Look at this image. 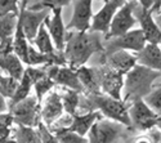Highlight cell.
I'll return each instance as SVG.
<instances>
[{
	"instance_id": "cell-12",
	"label": "cell",
	"mask_w": 161,
	"mask_h": 143,
	"mask_svg": "<svg viewBox=\"0 0 161 143\" xmlns=\"http://www.w3.org/2000/svg\"><path fill=\"white\" fill-rule=\"evenodd\" d=\"M45 69L47 76L50 80L54 81V84L61 85L66 89L75 90L77 93L84 92V88L77 77L76 70L69 66H48Z\"/></svg>"
},
{
	"instance_id": "cell-36",
	"label": "cell",
	"mask_w": 161,
	"mask_h": 143,
	"mask_svg": "<svg viewBox=\"0 0 161 143\" xmlns=\"http://www.w3.org/2000/svg\"><path fill=\"white\" fill-rule=\"evenodd\" d=\"M153 19H155V22L157 23L158 27L161 29V9H160V10L156 13V16H155V18H153Z\"/></svg>"
},
{
	"instance_id": "cell-26",
	"label": "cell",
	"mask_w": 161,
	"mask_h": 143,
	"mask_svg": "<svg viewBox=\"0 0 161 143\" xmlns=\"http://www.w3.org/2000/svg\"><path fill=\"white\" fill-rule=\"evenodd\" d=\"M17 143H42L40 134L36 128H29V126H17L14 129L13 134Z\"/></svg>"
},
{
	"instance_id": "cell-3",
	"label": "cell",
	"mask_w": 161,
	"mask_h": 143,
	"mask_svg": "<svg viewBox=\"0 0 161 143\" xmlns=\"http://www.w3.org/2000/svg\"><path fill=\"white\" fill-rule=\"evenodd\" d=\"M84 110L99 111L103 118L116 121L125 128H131L129 119V107L124 101H119L106 94H89L84 102L80 101V106Z\"/></svg>"
},
{
	"instance_id": "cell-19",
	"label": "cell",
	"mask_w": 161,
	"mask_h": 143,
	"mask_svg": "<svg viewBox=\"0 0 161 143\" xmlns=\"http://www.w3.org/2000/svg\"><path fill=\"white\" fill-rule=\"evenodd\" d=\"M77 77L84 90L89 94H102L101 90V67L81 66L76 70Z\"/></svg>"
},
{
	"instance_id": "cell-5",
	"label": "cell",
	"mask_w": 161,
	"mask_h": 143,
	"mask_svg": "<svg viewBox=\"0 0 161 143\" xmlns=\"http://www.w3.org/2000/svg\"><path fill=\"white\" fill-rule=\"evenodd\" d=\"M147 44L144 35L141 29L131 30L123 36H119L111 40H103V56H108L117 50L134 52V54L139 53Z\"/></svg>"
},
{
	"instance_id": "cell-4",
	"label": "cell",
	"mask_w": 161,
	"mask_h": 143,
	"mask_svg": "<svg viewBox=\"0 0 161 143\" xmlns=\"http://www.w3.org/2000/svg\"><path fill=\"white\" fill-rule=\"evenodd\" d=\"M14 124L19 126L36 128L40 123V102L35 96H29L23 101L9 106Z\"/></svg>"
},
{
	"instance_id": "cell-30",
	"label": "cell",
	"mask_w": 161,
	"mask_h": 143,
	"mask_svg": "<svg viewBox=\"0 0 161 143\" xmlns=\"http://www.w3.org/2000/svg\"><path fill=\"white\" fill-rule=\"evenodd\" d=\"M143 101L152 111H155L160 116L161 115V85L153 86L151 93L148 96H146Z\"/></svg>"
},
{
	"instance_id": "cell-22",
	"label": "cell",
	"mask_w": 161,
	"mask_h": 143,
	"mask_svg": "<svg viewBox=\"0 0 161 143\" xmlns=\"http://www.w3.org/2000/svg\"><path fill=\"white\" fill-rule=\"evenodd\" d=\"M32 43H34V47L43 54L52 56V54L57 53V49H56L54 44H53L52 37H50V35L45 27V22L40 26V29H39L35 39L32 40Z\"/></svg>"
},
{
	"instance_id": "cell-7",
	"label": "cell",
	"mask_w": 161,
	"mask_h": 143,
	"mask_svg": "<svg viewBox=\"0 0 161 143\" xmlns=\"http://www.w3.org/2000/svg\"><path fill=\"white\" fill-rule=\"evenodd\" d=\"M124 130V125L108 119H101L89 130L88 143H114Z\"/></svg>"
},
{
	"instance_id": "cell-8",
	"label": "cell",
	"mask_w": 161,
	"mask_h": 143,
	"mask_svg": "<svg viewBox=\"0 0 161 143\" xmlns=\"http://www.w3.org/2000/svg\"><path fill=\"white\" fill-rule=\"evenodd\" d=\"M129 119L131 128L144 132L156 126L158 115L146 105L143 99L134 101L129 107Z\"/></svg>"
},
{
	"instance_id": "cell-6",
	"label": "cell",
	"mask_w": 161,
	"mask_h": 143,
	"mask_svg": "<svg viewBox=\"0 0 161 143\" xmlns=\"http://www.w3.org/2000/svg\"><path fill=\"white\" fill-rule=\"evenodd\" d=\"M134 7H136V2H125L124 5L116 12V14L114 16V19L111 22L108 32H107L106 36H103L104 41L123 36L126 32L133 30V27L137 23V18L134 17V13H133Z\"/></svg>"
},
{
	"instance_id": "cell-10",
	"label": "cell",
	"mask_w": 161,
	"mask_h": 143,
	"mask_svg": "<svg viewBox=\"0 0 161 143\" xmlns=\"http://www.w3.org/2000/svg\"><path fill=\"white\" fill-rule=\"evenodd\" d=\"M124 3L125 2H123V0H107V2H104L103 7L96 14H93L89 31L106 36L110 30L114 16L116 14V12L124 5Z\"/></svg>"
},
{
	"instance_id": "cell-35",
	"label": "cell",
	"mask_w": 161,
	"mask_h": 143,
	"mask_svg": "<svg viewBox=\"0 0 161 143\" xmlns=\"http://www.w3.org/2000/svg\"><path fill=\"white\" fill-rule=\"evenodd\" d=\"M133 143H152V140L148 138V137H139V138H137L136 140H134Z\"/></svg>"
},
{
	"instance_id": "cell-29",
	"label": "cell",
	"mask_w": 161,
	"mask_h": 143,
	"mask_svg": "<svg viewBox=\"0 0 161 143\" xmlns=\"http://www.w3.org/2000/svg\"><path fill=\"white\" fill-rule=\"evenodd\" d=\"M18 84L19 81L13 79L12 76H8V75H3L0 72V90H2V96L5 97V98H10L14 96L16 90L18 88Z\"/></svg>"
},
{
	"instance_id": "cell-9",
	"label": "cell",
	"mask_w": 161,
	"mask_h": 143,
	"mask_svg": "<svg viewBox=\"0 0 161 143\" xmlns=\"http://www.w3.org/2000/svg\"><path fill=\"white\" fill-rule=\"evenodd\" d=\"M52 14L50 10H27L26 9V2L19 3V13H18V21L22 26V30L25 32V36L27 37L29 41H32L40 26H42L45 19Z\"/></svg>"
},
{
	"instance_id": "cell-25",
	"label": "cell",
	"mask_w": 161,
	"mask_h": 143,
	"mask_svg": "<svg viewBox=\"0 0 161 143\" xmlns=\"http://www.w3.org/2000/svg\"><path fill=\"white\" fill-rule=\"evenodd\" d=\"M17 22L18 14H16V13L0 16V41H4L7 39H12L14 36Z\"/></svg>"
},
{
	"instance_id": "cell-34",
	"label": "cell",
	"mask_w": 161,
	"mask_h": 143,
	"mask_svg": "<svg viewBox=\"0 0 161 143\" xmlns=\"http://www.w3.org/2000/svg\"><path fill=\"white\" fill-rule=\"evenodd\" d=\"M8 110H9V105H8V102H7V98L0 94V113L8 112Z\"/></svg>"
},
{
	"instance_id": "cell-17",
	"label": "cell",
	"mask_w": 161,
	"mask_h": 143,
	"mask_svg": "<svg viewBox=\"0 0 161 143\" xmlns=\"http://www.w3.org/2000/svg\"><path fill=\"white\" fill-rule=\"evenodd\" d=\"M103 66L108 67L114 71H117L120 74H128L134 66L137 64V57L136 54L130 53L126 50H117L108 56H103Z\"/></svg>"
},
{
	"instance_id": "cell-16",
	"label": "cell",
	"mask_w": 161,
	"mask_h": 143,
	"mask_svg": "<svg viewBox=\"0 0 161 143\" xmlns=\"http://www.w3.org/2000/svg\"><path fill=\"white\" fill-rule=\"evenodd\" d=\"M45 27L52 37L57 52L63 53L66 44V26L62 18V8L52 10V14L45 19Z\"/></svg>"
},
{
	"instance_id": "cell-18",
	"label": "cell",
	"mask_w": 161,
	"mask_h": 143,
	"mask_svg": "<svg viewBox=\"0 0 161 143\" xmlns=\"http://www.w3.org/2000/svg\"><path fill=\"white\" fill-rule=\"evenodd\" d=\"M101 119H103V116L99 111H89L81 115L76 113L71 118L70 124L66 125V128L81 137H86L92 126Z\"/></svg>"
},
{
	"instance_id": "cell-28",
	"label": "cell",
	"mask_w": 161,
	"mask_h": 143,
	"mask_svg": "<svg viewBox=\"0 0 161 143\" xmlns=\"http://www.w3.org/2000/svg\"><path fill=\"white\" fill-rule=\"evenodd\" d=\"M54 81L50 80L48 76L45 77H42V79H39L37 81H35L34 84V89H35V97L37 98V101L42 103L43 99L52 92V89L54 88Z\"/></svg>"
},
{
	"instance_id": "cell-32",
	"label": "cell",
	"mask_w": 161,
	"mask_h": 143,
	"mask_svg": "<svg viewBox=\"0 0 161 143\" xmlns=\"http://www.w3.org/2000/svg\"><path fill=\"white\" fill-rule=\"evenodd\" d=\"M36 129L39 130V134H40V139H42V143H58L56 135L53 134V132L50 129L44 125L42 121H40L36 126Z\"/></svg>"
},
{
	"instance_id": "cell-11",
	"label": "cell",
	"mask_w": 161,
	"mask_h": 143,
	"mask_svg": "<svg viewBox=\"0 0 161 143\" xmlns=\"http://www.w3.org/2000/svg\"><path fill=\"white\" fill-rule=\"evenodd\" d=\"M133 13H134V17L137 18V22H139L141 25V30L144 35L147 44L160 45L161 44V29L155 22L152 13L147 9H143L138 4V2H136V7H134Z\"/></svg>"
},
{
	"instance_id": "cell-15",
	"label": "cell",
	"mask_w": 161,
	"mask_h": 143,
	"mask_svg": "<svg viewBox=\"0 0 161 143\" xmlns=\"http://www.w3.org/2000/svg\"><path fill=\"white\" fill-rule=\"evenodd\" d=\"M124 75L106 66L101 67V90L102 94L123 101Z\"/></svg>"
},
{
	"instance_id": "cell-40",
	"label": "cell",
	"mask_w": 161,
	"mask_h": 143,
	"mask_svg": "<svg viewBox=\"0 0 161 143\" xmlns=\"http://www.w3.org/2000/svg\"><path fill=\"white\" fill-rule=\"evenodd\" d=\"M0 94H2V90H0Z\"/></svg>"
},
{
	"instance_id": "cell-27",
	"label": "cell",
	"mask_w": 161,
	"mask_h": 143,
	"mask_svg": "<svg viewBox=\"0 0 161 143\" xmlns=\"http://www.w3.org/2000/svg\"><path fill=\"white\" fill-rule=\"evenodd\" d=\"M50 130L56 135L58 143H88L86 137L79 135L75 132H71L70 129H67L66 126L57 128V129H50Z\"/></svg>"
},
{
	"instance_id": "cell-24",
	"label": "cell",
	"mask_w": 161,
	"mask_h": 143,
	"mask_svg": "<svg viewBox=\"0 0 161 143\" xmlns=\"http://www.w3.org/2000/svg\"><path fill=\"white\" fill-rule=\"evenodd\" d=\"M59 96L62 101L63 111L72 118L74 115L77 113V108L80 106V93L75 92V90H71V89L63 88V92H61Z\"/></svg>"
},
{
	"instance_id": "cell-37",
	"label": "cell",
	"mask_w": 161,
	"mask_h": 143,
	"mask_svg": "<svg viewBox=\"0 0 161 143\" xmlns=\"http://www.w3.org/2000/svg\"><path fill=\"white\" fill-rule=\"evenodd\" d=\"M0 143H17V140L14 139V137H9L7 139H0Z\"/></svg>"
},
{
	"instance_id": "cell-23",
	"label": "cell",
	"mask_w": 161,
	"mask_h": 143,
	"mask_svg": "<svg viewBox=\"0 0 161 143\" xmlns=\"http://www.w3.org/2000/svg\"><path fill=\"white\" fill-rule=\"evenodd\" d=\"M29 40L25 36V32L22 30V26L19 21L17 22L16 32L13 36V53H14L25 64H27V50H29Z\"/></svg>"
},
{
	"instance_id": "cell-33",
	"label": "cell",
	"mask_w": 161,
	"mask_h": 143,
	"mask_svg": "<svg viewBox=\"0 0 161 143\" xmlns=\"http://www.w3.org/2000/svg\"><path fill=\"white\" fill-rule=\"evenodd\" d=\"M19 13V3L14 0H0V16Z\"/></svg>"
},
{
	"instance_id": "cell-14",
	"label": "cell",
	"mask_w": 161,
	"mask_h": 143,
	"mask_svg": "<svg viewBox=\"0 0 161 143\" xmlns=\"http://www.w3.org/2000/svg\"><path fill=\"white\" fill-rule=\"evenodd\" d=\"M64 111H63L59 92L53 90L40 103V121L50 129L53 124L59 121Z\"/></svg>"
},
{
	"instance_id": "cell-1",
	"label": "cell",
	"mask_w": 161,
	"mask_h": 143,
	"mask_svg": "<svg viewBox=\"0 0 161 143\" xmlns=\"http://www.w3.org/2000/svg\"><path fill=\"white\" fill-rule=\"evenodd\" d=\"M96 53H103V35L97 32H71L66 35L63 56L69 67L77 70L85 66Z\"/></svg>"
},
{
	"instance_id": "cell-2",
	"label": "cell",
	"mask_w": 161,
	"mask_h": 143,
	"mask_svg": "<svg viewBox=\"0 0 161 143\" xmlns=\"http://www.w3.org/2000/svg\"><path fill=\"white\" fill-rule=\"evenodd\" d=\"M161 77V72L150 70L141 64H136L128 74L124 76V88H123V101L134 102L138 99H144L146 96L151 93L156 80Z\"/></svg>"
},
{
	"instance_id": "cell-38",
	"label": "cell",
	"mask_w": 161,
	"mask_h": 143,
	"mask_svg": "<svg viewBox=\"0 0 161 143\" xmlns=\"http://www.w3.org/2000/svg\"><path fill=\"white\" fill-rule=\"evenodd\" d=\"M156 126L158 128V130H160V134H161V115L158 116V119H157V123H156Z\"/></svg>"
},
{
	"instance_id": "cell-21",
	"label": "cell",
	"mask_w": 161,
	"mask_h": 143,
	"mask_svg": "<svg viewBox=\"0 0 161 143\" xmlns=\"http://www.w3.org/2000/svg\"><path fill=\"white\" fill-rule=\"evenodd\" d=\"M0 70L5 71L8 76H12L13 79L19 81L25 74L26 67L14 53H9L5 56H0Z\"/></svg>"
},
{
	"instance_id": "cell-13",
	"label": "cell",
	"mask_w": 161,
	"mask_h": 143,
	"mask_svg": "<svg viewBox=\"0 0 161 143\" xmlns=\"http://www.w3.org/2000/svg\"><path fill=\"white\" fill-rule=\"evenodd\" d=\"M93 3L90 0H79L74 2L72 18L66 26V30H75L76 32H88L90 30L93 18Z\"/></svg>"
},
{
	"instance_id": "cell-20",
	"label": "cell",
	"mask_w": 161,
	"mask_h": 143,
	"mask_svg": "<svg viewBox=\"0 0 161 143\" xmlns=\"http://www.w3.org/2000/svg\"><path fill=\"white\" fill-rule=\"evenodd\" d=\"M137 64L144 66L150 70L161 72V49L160 45L146 44L144 48L136 54Z\"/></svg>"
},
{
	"instance_id": "cell-31",
	"label": "cell",
	"mask_w": 161,
	"mask_h": 143,
	"mask_svg": "<svg viewBox=\"0 0 161 143\" xmlns=\"http://www.w3.org/2000/svg\"><path fill=\"white\" fill-rule=\"evenodd\" d=\"M13 125H14V120L9 111L0 113V139H7L12 137Z\"/></svg>"
},
{
	"instance_id": "cell-39",
	"label": "cell",
	"mask_w": 161,
	"mask_h": 143,
	"mask_svg": "<svg viewBox=\"0 0 161 143\" xmlns=\"http://www.w3.org/2000/svg\"><path fill=\"white\" fill-rule=\"evenodd\" d=\"M158 85H161V77L158 79V81H157V83H155V85H153V86H158Z\"/></svg>"
},
{
	"instance_id": "cell-41",
	"label": "cell",
	"mask_w": 161,
	"mask_h": 143,
	"mask_svg": "<svg viewBox=\"0 0 161 143\" xmlns=\"http://www.w3.org/2000/svg\"><path fill=\"white\" fill-rule=\"evenodd\" d=\"M160 49H161V44H160Z\"/></svg>"
}]
</instances>
